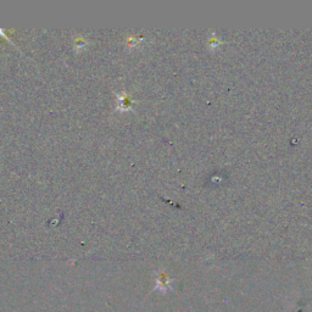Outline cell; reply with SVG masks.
Wrapping results in <instances>:
<instances>
[{"instance_id": "obj_1", "label": "cell", "mask_w": 312, "mask_h": 312, "mask_svg": "<svg viewBox=\"0 0 312 312\" xmlns=\"http://www.w3.org/2000/svg\"><path fill=\"white\" fill-rule=\"evenodd\" d=\"M0 36H2V37H4V38H5V39H7V40H8V42H10V43H11V44H14V43H13V42H11V40H10V38H9V37L7 36V33H5V32H4V30H2V28H0Z\"/></svg>"}]
</instances>
